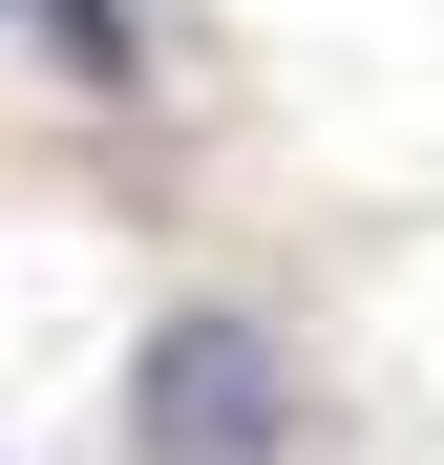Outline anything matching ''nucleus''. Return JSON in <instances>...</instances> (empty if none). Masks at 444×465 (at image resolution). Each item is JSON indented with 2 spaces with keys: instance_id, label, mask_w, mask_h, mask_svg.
<instances>
[{
  "instance_id": "obj_1",
  "label": "nucleus",
  "mask_w": 444,
  "mask_h": 465,
  "mask_svg": "<svg viewBox=\"0 0 444 465\" xmlns=\"http://www.w3.org/2000/svg\"><path fill=\"white\" fill-rule=\"evenodd\" d=\"M127 444H148V465H275V444H296V360H275V318H233V296L148 318V339H127Z\"/></svg>"
}]
</instances>
